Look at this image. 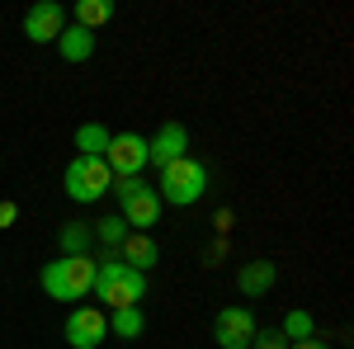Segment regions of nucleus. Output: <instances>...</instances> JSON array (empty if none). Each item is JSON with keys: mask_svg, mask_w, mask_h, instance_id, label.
Returning <instances> with one entry per match:
<instances>
[{"mask_svg": "<svg viewBox=\"0 0 354 349\" xmlns=\"http://www.w3.org/2000/svg\"><path fill=\"white\" fill-rule=\"evenodd\" d=\"M109 194L118 198V217L128 222V232H147V227H156L161 222V194L156 189L142 185V175H128V180H113Z\"/></svg>", "mask_w": 354, "mask_h": 349, "instance_id": "3", "label": "nucleus"}, {"mask_svg": "<svg viewBox=\"0 0 354 349\" xmlns=\"http://www.w3.org/2000/svg\"><path fill=\"white\" fill-rule=\"evenodd\" d=\"M57 245H62V255H90V245H95L90 222H81V217L62 222V227H57Z\"/></svg>", "mask_w": 354, "mask_h": 349, "instance_id": "14", "label": "nucleus"}, {"mask_svg": "<svg viewBox=\"0 0 354 349\" xmlns=\"http://www.w3.org/2000/svg\"><path fill=\"white\" fill-rule=\"evenodd\" d=\"M142 330H147L142 307H118V312H109V335H118V340H137Z\"/></svg>", "mask_w": 354, "mask_h": 349, "instance_id": "16", "label": "nucleus"}, {"mask_svg": "<svg viewBox=\"0 0 354 349\" xmlns=\"http://www.w3.org/2000/svg\"><path fill=\"white\" fill-rule=\"evenodd\" d=\"M180 156H189V128L170 118V123H161L156 133L147 137V161L165 170L170 161H180Z\"/></svg>", "mask_w": 354, "mask_h": 349, "instance_id": "9", "label": "nucleus"}, {"mask_svg": "<svg viewBox=\"0 0 354 349\" xmlns=\"http://www.w3.org/2000/svg\"><path fill=\"white\" fill-rule=\"evenodd\" d=\"M62 335H66L71 349H100L104 335H109V312H104V307H71Z\"/></svg>", "mask_w": 354, "mask_h": 349, "instance_id": "6", "label": "nucleus"}, {"mask_svg": "<svg viewBox=\"0 0 354 349\" xmlns=\"http://www.w3.org/2000/svg\"><path fill=\"white\" fill-rule=\"evenodd\" d=\"M90 232H95V241L104 245V250H118V245L128 241V222H123L118 213L100 217V222H90Z\"/></svg>", "mask_w": 354, "mask_h": 349, "instance_id": "17", "label": "nucleus"}, {"mask_svg": "<svg viewBox=\"0 0 354 349\" xmlns=\"http://www.w3.org/2000/svg\"><path fill=\"white\" fill-rule=\"evenodd\" d=\"M279 335H283L288 345H298V340H312V335H317V321H312V312L293 307V312L283 317V326H279Z\"/></svg>", "mask_w": 354, "mask_h": 349, "instance_id": "19", "label": "nucleus"}, {"mask_svg": "<svg viewBox=\"0 0 354 349\" xmlns=\"http://www.w3.org/2000/svg\"><path fill=\"white\" fill-rule=\"evenodd\" d=\"M161 203H175V208H194L203 194H208V165L194 161V156H180V161H170L161 170Z\"/></svg>", "mask_w": 354, "mask_h": 349, "instance_id": "4", "label": "nucleus"}, {"mask_svg": "<svg viewBox=\"0 0 354 349\" xmlns=\"http://www.w3.org/2000/svg\"><path fill=\"white\" fill-rule=\"evenodd\" d=\"M57 48H62V62H71V66H81L95 57V33L81 24H66L62 28V38H57Z\"/></svg>", "mask_w": 354, "mask_h": 349, "instance_id": "13", "label": "nucleus"}, {"mask_svg": "<svg viewBox=\"0 0 354 349\" xmlns=\"http://www.w3.org/2000/svg\"><path fill=\"white\" fill-rule=\"evenodd\" d=\"M109 142H113V133L104 123H81V128H76V151H81V156H100V161H104Z\"/></svg>", "mask_w": 354, "mask_h": 349, "instance_id": "15", "label": "nucleus"}, {"mask_svg": "<svg viewBox=\"0 0 354 349\" xmlns=\"http://www.w3.org/2000/svg\"><path fill=\"white\" fill-rule=\"evenodd\" d=\"M255 330H260V321L250 317V307H222L218 321H213V340L222 349H250Z\"/></svg>", "mask_w": 354, "mask_h": 349, "instance_id": "8", "label": "nucleus"}, {"mask_svg": "<svg viewBox=\"0 0 354 349\" xmlns=\"http://www.w3.org/2000/svg\"><path fill=\"white\" fill-rule=\"evenodd\" d=\"M104 165H109L113 180H128V175H142L147 170V137L142 133H113L109 151H104Z\"/></svg>", "mask_w": 354, "mask_h": 349, "instance_id": "7", "label": "nucleus"}, {"mask_svg": "<svg viewBox=\"0 0 354 349\" xmlns=\"http://www.w3.org/2000/svg\"><path fill=\"white\" fill-rule=\"evenodd\" d=\"M62 185H66V194H71L76 203H100V198L109 194L113 175H109V165L100 161V156H76V161L66 165Z\"/></svg>", "mask_w": 354, "mask_h": 349, "instance_id": "5", "label": "nucleus"}, {"mask_svg": "<svg viewBox=\"0 0 354 349\" xmlns=\"http://www.w3.org/2000/svg\"><path fill=\"white\" fill-rule=\"evenodd\" d=\"M90 293H100V302L118 312V307H137L142 297H147V274H137L118 260V250H104L100 260H95V288Z\"/></svg>", "mask_w": 354, "mask_h": 349, "instance_id": "1", "label": "nucleus"}, {"mask_svg": "<svg viewBox=\"0 0 354 349\" xmlns=\"http://www.w3.org/2000/svg\"><path fill=\"white\" fill-rule=\"evenodd\" d=\"M118 260H123L128 269H137V274H147V269L161 260V245L151 241L147 232H128V241L118 245Z\"/></svg>", "mask_w": 354, "mask_h": 349, "instance_id": "12", "label": "nucleus"}, {"mask_svg": "<svg viewBox=\"0 0 354 349\" xmlns=\"http://www.w3.org/2000/svg\"><path fill=\"white\" fill-rule=\"evenodd\" d=\"M15 217H19V208L10 198H0V227H15Z\"/></svg>", "mask_w": 354, "mask_h": 349, "instance_id": "21", "label": "nucleus"}, {"mask_svg": "<svg viewBox=\"0 0 354 349\" xmlns=\"http://www.w3.org/2000/svg\"><path fill=\"white\" fill-rule=\"evenodd\" d=\"M113 15H118V10H113V0H81V5H76V24L90 28V33H95V28H104Z\"/></svg>", "mask_w": 354, "mask_h": 349, "instance_id": "18", "label": "nucleus"}, {"mask_svg": "<svg viewBox=\"0 0 354 349\" xmlns=\"http://www.w3.org/2000/svg\"><path fill=\"white\" fill-rule=\"evenodd\" d=\"M279 283V265L274 260H250V265L236 269V293L241 297H265Z\"/></svg>", "mask_w": 354, "mask_h": 349, "instance_id": "11", "label": "nucleus"}, {"mask_svg": "<svg viewBox=\"0 0 354 349\" xmlns=\"http://www.w3.org/2000/svg\"><path fill=\"white\" fill-rule=\"evenodd\" d=\"M250 349H288V340H283L279 330H265V326H260L255 340H250Z\"/></svg>", "mask_w": 354, "mask_h": 349, "instance_id": "20", "label": "nucleus"}, {"mask_svg": "<svg viewBox=\"0 0 354 349\" xmlns=\"http://www.w3.org/2000/svg\"><path fill=\"white\" fill-rule=\"evenodd\" d=\"M62 28H66V10H62L57 0H38V5H28V15H24V38H28V43H57Z\"/></svg>", "mask_w": 354, "mask_h": 349, "instance_id": "10", "label": "nucleus"}, {"mask_svg": "<svg viewBox=\"0 0 354 349\" xmlns=\"http://www.w3.org/2000/svg\"><path fill=\"white\" fill-rule=\"evenodd\" d=\"M288 349H330L326 340H317V335H312V340H298V345H288Z\"/></svg>", "mask_w": 354, "mask_h": 349, "instance_id": "22", "label": "nucleus"}, {"mask_svg": "<svg viewBox=\"0 0 354 349\" xmlns=\"http://www.w3.org/2000/svg\"><path fill=\"white\" fill-rule=\"evenodd\" d=\"M38 283L53 302H81L95 288V255H57L53 265H43Z\"/></svg>", "mask_w": 354, "mask_h": 349, "instance_id": "2", "label": "nucleus"}]
</instances>
